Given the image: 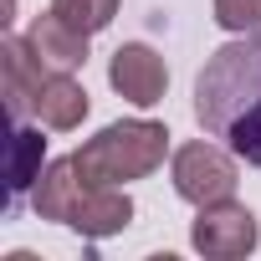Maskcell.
<instances>
[{"label": "cell", "mask_w": 261, "mask_h": 261, "mask_svg": "<svg viewBox=\"0 0 261 261\" xmlns=\"http://www.w3.org/2000/svg\"><path fill=\"white\" fill-rule=\"evenodd\" d=\"M195 118L236 159L261 169V31L210 51L195 77Z\"/></svg>", "instance_id": "cell-1"}, {"label": "cell", "mask_w": 261, "mask_h": 261, "mask_svg": "<svg viewBox=\"0 0 261 261\" xmlns=\"http://www.w3.org/2000/svg\"><path fill=\"white\" fill-rule=\"evenodd\" d=\"M31 205L41 220H57L87 241H102V236H118L134 220V200H128L118 185H92L72 159H57L46 164V174L36 179L31 190Z\"/></svg>", "instance_id": "cell-2"}, {"label": "cell", "mask_w": 261, "mask_h": 261, "mask_svg": "<svg viewBox=\"0 0 261 261\" xmlns=\"http://www.w3.org/2000/svg\"><path fill=\"white\" fill-rule=\"evenodd\" d=\"M169 154V128L164 123H149V118H123V123H108L97 139H87L72 164L92 179V185H128V179H144L164 164Z\"/></svg>", "instance_id": "cell-3"}, {"label": "cell", "mask_w": 261, "mask_h": 261, "mask_svg": "<svg viewBox=\"0 0 261 261\" xmlns=\"http://www.w3.org/2000/svg\"><path fill=\"white\" fill-rule=\"evenodd\" d=\"M169 174H174V195L190 205H215L236 195V159L225 144H179Z\"/></svg>", "instance_id": "cell-4"}, {"label": "cell", "mask_w": 261, "mask_h": 261, "mask_svg": "<svg viewBox=\"0 0 261 261\" xmlns=\"http://www.w3.org/2000/svg\"><path fill=\"white\" fill-rule=\"evenodd\" d=\"M190 241H195L200 256L236 261V256H251V251H256L261 225H256V215H251L246 205H236V200H215V205H200Z\"/></svg>", "instance_id": "cell-5"}, {"label": "cell", "mask_w": 261, "mask_h": 261, "mask_svg": "<svg viewBox=\"0 0 261 261\" xmlns=\"http://www.w3.org/2000/svg\"><path fill=\"white\" fill-rule=\"evenodd\" d=\"M108 82H113L118 97H128L134 108H154V102L164 97V87H169V67H164V57H159L154 46L128 41V46L113 51V62H108Z\"/></svg>", "instance_id": "cell-6"}, {"label": "cell", "mask_w": 261, "mask_h": 261, "mask_svg": "<svg viewBox=\"0 0 261 261\" xmlns=\"http://www.w3.org/2000/svg\"><path fill=\"white\" fill-rule=\"evenodd\" d=\"M26 118H36L41 128H57V134H67V128H77L87 118V87L72 77V72H46L26 102ZM21 118V123H26Z\"/></svg>", "instance_id": "cell-7"}, {"label": "cell", "mask_w": 261, "mask_h": 261, "mask_svg": "<svg viewBox=\"0 0 261 261\" xmlns=\"http://www.w3.org/2000/svg\"><path fill=\"white\" fill-rule=\"evenodd\" d=\"M26 41H31V51H36L51 72H77V67L87 62V36H82V31H72L57 11L36 16V21H31V31H26Z\"/></svg>", "instance_id": "cell-8"}, {"label": "cell", "mask_w": 261, "mask_h": 261, "mask_svg": "<svg viewBox=\"0 0 261 261\" xmlns=\"http://www.w3.org/2000/svg\"><path fill=\"white\" fill-rule=\"evenodd\" d=\"M41 154H46V139L36 134V128L16 123V144H11V210L36 190V179H41Z\"/></svg>", "instance_id": "cell-9"}, {"label": "cell", "mask_w": 261, "mask_h": 261, "mask_svg": "<svg viewBox=\"0 0 261 261\" xmlns=\"http://www.w3.org/2000/svg\"><path fill=\"white\" fill-rule=\"evenodd\" d=\"M51 11H57L72 31L92 36V31H102V26L118 16V0H51Z\"/></svg>", "instance_id": "cell-10"}, {"label": "cell", "mask_w": 261, "mask_h": 261, "mask_svg": "<svg viewBox=\"0 0 261 261\" xmlns=\"http://www.w3.org/2000/svg\"><path fill=\"white\" fill-rule=\"evenodd\" d=\"M215 21L225 31L251 36V31H261V0H215Z\"/></svg>", "instance_id": "cell-11"}]
</instances>
